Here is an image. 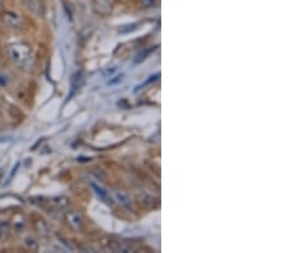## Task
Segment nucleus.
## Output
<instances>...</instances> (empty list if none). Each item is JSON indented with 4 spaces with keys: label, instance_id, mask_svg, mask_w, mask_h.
<instances>
[{
    "label": "nucleus",
    "instance_id": "1",
    "mask_svg": "<svg viewBox=\"0 0 288 253\" xmlns=\"http://www.w3.org/2000/svg\"><path fill=\"white\" fill-rule=\"evenodd\" d=\"M9 55L17 64H24L29 58L28 48L24 45H13L9 49Z\"/></svg>",
    "mask_w": 288,
    "mask_h": 253
},
{
    "label": "nucleus",
    "instance_id": "2",
    "mask_svg": "<svg viewBox=\"0 0 288 253\" xmlns=\"http://www.w3.org/2000/svg\"><path fill=\"white\" fill-rule=\"evenodd\" d=\"M24 6L28 11L34 12L35 14H39V16L44 14V6L40 0H24Z\"/></svg>",
    "mask_w": 288,
    "mask_h": 253
},
{
    "label": "nucleus",
    "instance_id": "3",
    "mask_svg": "<svg viewBox=\"0 0 288 253\" xmlns=\"http://www.w3.org/2000/svg\"><path fill=\"white\" fill-rule=\"evenodd\" d=\"M3 19L4 22H6L8 26L11 27H18L19 23H21V19H19V17L17 16L16 13H13V12H7V13H4L3 16Z\"/></svg>",
    "mask_w": 288,
    "mask_h": 253
},
{
    "label": "nucleus",
    "instance_id": "5",
    "mask_svg": "<svg viewBox=\"0 0 288 253\" xmlns=\"http://www.w3.org/2000/svg\"><path fill=\"white\" fill-rule=\"evenodd\" d=\"M92 187H93V188L96 189V193H98V195H99L100 197H103V200H105V201H107V202H109V201H108V196H107V193H105L104 191H103V189H100L99 187L95 186V184H92ZM109 203H110V202H109Z\"/></svg>",
    "mask_w": 288,
    "mask_h": 253
},
{
    "label": "nucleus",
    "instance_id": "4",
    "mask_svg": "<svg viewBox=\"0 0 288 253\" xmlns=\"http://www.w3.org/2000/svg\"><path fill=\"white\" fill-rule=\"evenodd\" d=\"M115 197H117V200L119 201V202L122 203V205H124V206L130 205V198H128V196L125 195V193L115 192Z\"/></svg>",
    "mask_w": 288,
    "mask_h": 253
},
{
    "label": "nucleus",
    "instance_id": "6",
    "mask_svg": "<svg viewBox=\"0 0 288 253\" xmlns=\"http://www.w3.org/2000/svg\"><path fill=\"white\" fill-rule=\"evenodd\" d=\"M141 2L146 7H152V6H155V4H156L159 0H141Z\"/></svg>",
    "mask_w": 288,
    "mask_h": 253
}]
</instances>
